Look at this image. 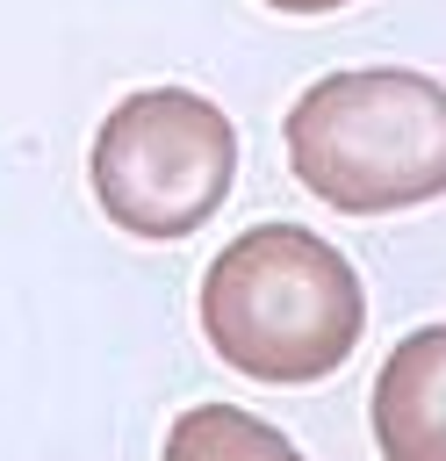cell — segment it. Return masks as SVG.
I'll return each mask as SVG.
<instances>
[{
    "label": "cell",
    "mask_w": 446,
    "mask_h": 461,
    "mask_svg": "<svg viewBox=\"0 0 446 461\" xmlns=\"http://www.w3.org/2000/svg\"><path fill=\"white\" fill-rule=\"evenodd\" d=\"M201 331L223 367L302 389L352 360L367 331V288L338 245L302 223L237 230L201 274Z\"/></svg>",
    "instance_id": "cell-1"
},
{
    "label": "cell",
    "mask_w": 446,
    "mask_h": 461,
    "mask_svg": "<svg viewBox=\"0 0 446 461\" xmlns=\"http://www.w3.org/2000/svg\"><path fill=\"white\" fill-rule=\"evenodd\" d=\"M288 166L338 216H388L446 194V79L410 65L324 72L288 108Z\"/></svg>",
    "instance_id": "cell-2"
},
{
    "label": "cell",
    "mask_w": 446,
    "mask_h": 461,
    "mask_svg": "<svg viewBox=\"0 0 446 461\" xmlns=\"http://www.w3.org/2000/svg\"><path fill=\"white\" fill-rule=\"evenodd\" d=\"M94 202L129 238H187L201 230L237 180V130L209 94L144 86L108 108L94 130Z\"/></svg>",
    "instance_id": "cell-3"
},
{
    "label": "cell",
    "mask_w": 446,
    "mask_h": 461,
    "mask_svg": "<svg viewBox=\"0 0 446 461\" xmlns=\"http://www.w3.org/2000/svg\"><path fill=\"white\" fill-rule=\"evenodd\" d=\"M374 447L381 461H446V324L396 339L374 375Z\"/></svg>",
    "instance_id": "cell-4"
},
{
    "label": "cell",
    "mask_w": 446,
    "mask_h": 461,
    "mask_svg": "<svg viewBox=\"0 0 446 461\" xmlns=\"http://www.w3.org/2000/svg\"><path fill=\"white\" fill-rule=\"evenodd\" d=\"M165 461H302V447L237 403H194L173 418Z\"/></svg>",
    "instance_id": "cell-5"
},
{
    "label": "cell",
    "mask_w": 446,
    "mask_h": 461,
    "mask_svg": "<svg viewBox=\"0 0 446 461\" xmlns=\"http://www.w3.org/2000/svg\"><path fill=\"white\" fill-rule=\"evenodd\" d=\"M266 7H281V14H331V7H352V0H266Z\"/></svg>",
    "instance_id": "cell-6"
}]
</instances>
